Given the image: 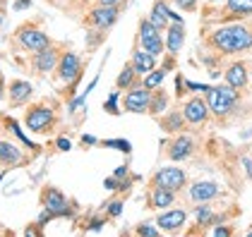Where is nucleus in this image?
Segmentation results:
<instances>
[{"instance_id": "f257e3e1", "label": "nucleus", "mask_w": 252, "mask_h": 237, "mask_svg": "<svg viewBox=\"0 0 252 237\" xmlns=\"http://www.w3.org/2000/svg\"><path fill=\"white\" fill-rule=\"evenodd\" d=\"M214 48H219L221 53L231 55V53H245L252 48V31L245 24H231V26H221L212 34Z\"/></svg>"}, {"instance_id": "f03ea898", "label": "nucleus", "mask_w": 252, "mask_h": 237, "mask_svg": "<svg viewBox=\"0 0 252 237\" xmlns=\"http://www.w3.org/2000/svg\"><path fill=\"white\" fill-rule=\"evenodd\" d=\"M235 101H238V89H233L231 84H226V86H212V89L207 91L209 110H212L216 118H226V115H231Z\"/></svg>"}, {"instance_id": "7ed1b4c3", "label": "nucleus", "mask_w": 252, "mask_h": 237, "mask_svg": "<svg viewBox=\"0 0 252 237\" xmlns=\"http://www.w3.org/2000/svg\"><path fill=\"white\" fill-rule=\"evenodd\" d=\"M139 41H142V48L147 51V53H152V55H161L163 53V48H166V43L161 39V29H156L152 20H142L139 22Z\"/></svg>"}, {"instance_id": "20e7f679", "label": "nucleus", "mask_w": 252, "mask_h": 237, "mask_svg": "<svg viewBox=\"0 0 252 237\" xmlns=\"http://www.w3.org/2000/svg\"><path fill=\"white\" fill-rule=\"evenodd\" d=\"M24 122H27V130H32V132H46L56 122V113L46 105H34V108L27 110Z\"/></svg>"}, {"instance_id": "39448f33", "label": "nucleus", "mask_w": 252, "mask_h": 237, "mask_svg": "<svg viewBox=\"0 0 252 237\" xmlns=\"http://www.w3.org/2000/svg\"><path fill=\"white\" fill-rule=\"evenodd\" d=\"M152 96H154L152 89H147V86H135V89H130V91L125 94L123 105H125L127 113H149Z\"/></svg>"}, {"instance_id": "423d86ee", "label": "nucleus", "mask_w": 252, "mask_h": 237, "mask_svg": "<svg viewBox=\"0 0 252 237\" xmlns=\"http://www.w3.org/2000/svg\"><path fill=\"white\" fill-rule=\"evenodd\" d=\"M41 204H43V209H48L53 216H70V204H67V199L65 194L56 189V187H46L43 192H41Z\"/></svg>"}, {"instance_id": "0eeeda50", "label": "nucleus", "mask_w": 252, "mask_h": 237, "mask_svg": "<svg viewBox=\"0 0 252 237\" xmlns=\"http://www.w3.org/2000/svg\"><path fill=\"white\" fill-rule=\"evenodd\" d=\"M17 39H20L22 48H27L32 53H39V51L51 46V39L41 29H34V26H22L20 31H17Z\"/></svg>"}, {"instance_id": "6e6552de", "label": "nucleus", "mask_w": 252, "mask_h": 237, "mask_svg": "<svg viewBox=\"0 0 252 237\" xmlns=\"http://www.w3.org/2000/svg\"><path fill=\"white\" fill-rule=\"evenodd\" d=\"M152 184H154V187H161V189L178 192V189H183V184H185V173H183L180 168H161L154 175Z\"/></svg>"}, {"instance_id": "1a4fd4ad", "label": "nucleus", "mask_w": 252, "mask_h": 237, "mask_svg": "<svg viewBox=\"0 0 252 237\" xmlns=\"http://www.w3.org/2000/svg\"><path fill=\"white\" fill-rule=\"evenodd\" d=\"M183 115L185 120L190 122V125H202V122H207L209 118V103L204 99H190L185 103V108H183Z\"/></svg>"}, {"instance_id": "9d476101", "label": "nucleus", "mask_w": 252, "mask_h": 237, "mask_svg": "<svg viewBox=\"0 0 252 237\" xmlns=\"http://www.w3.org/2000/svg\"><path fill=\"white\" fill-rule=\"evenodd\" d=\"M82 75V60L75 53H65L58 60V77L63 81H75Z\"/></svg>"}, {"instance_id": "9b49d317", "label": "nucleus", "mask_w": 252, "mask_h": 237, "mask_svg": "<svg viewBox=\"0 0 252 237\" xmlns=\"http://www.w3.org/2000/svg\"><path fill=\"white\" fill-rule=\"evenodd\" d=\"M118 5H98L96 10H92V15H89V22L98 26V29H108V26H113V22L118 20Z\"/></svg>"}, {"instance_id": "f8f14e48", "label": "nucleus", "mask_w": 252, "mask_h": 237, "mask_svg": "<svg viewBox=\"0 0 252 237\" xmlns=\"http://www.w3.org/2000/svg\"><path fill=\"white\" fill-rule=\"evenodd\" d=\"M185 220H188V213H185V211H180V209H175V211H166V213H161V216L156 218V225H158V230L175 233V230H180V228L185 225Z\"/></svg>"}, {"instance_id": "ddd939ff", "label": "nucleus", "mask_w": 252, "mask_h": 237, "mask_svg": "<svg viewBox=\"0 0 252 237\" xmlns=\"http://www.w3.org/2000/svg\"><path fill=\"white\" fill-rule=\"evenodd\" d=\"M58 51L56 48H43L39 53H34V70L39 72V75H46V72H51V70H56L58 67Z\"/></svg>"}, {"instance_id": "4468645a", "label": "nucleus", "mask_w": 252, "mask_h": 237, "mask_svg": "<svg viewBox=\"0 0 252 237\" xmlns=\"http://www.w3.org/2000/svg\"><path fill=\"white\" fill-rule=\"evenodd\" d=\"M226 84H231L233 89H245L248 86V67L243 62H233L226 70Z\"/></svg>"}, {"instance_id": "2eb2a0df", "label": "nucleus", "mask_w": 252, "mask_h": 237, "mask_svg": "<svg viewBox=\"0 0 252 237\" xmlns=\"http://www.w3.org/2000/svg\"><path fill=\"white\" fill-rule=\"evenodd\" d=\"M132 67H135L137 75H149L156 67V55L147 53L144 48H139V51L132 53Z\"/></svg>"}, {"instance_id": "dca6fc26", "label": "nucleus", "mask_w": 252, "mask_h": 237, "mask_svg": "<svg viewBox=\"0 0 252 237\" xmlns=\"http://www.w3.org/2000/svg\"><path fill=\"white\" fill-rule=\"evenodd\" d=\"M10 101L15 103V105H22V103H27L29 96H32V84L29 81H24V79H15V81H10Z\"/></svg>"}, {"instance_id": "f3484780", "label": "nucleus", "mask_w": 252, "mask_h": 237, "mask_svg": "<svg viewBox=\"0 0 252 237\" xmlns=\"http://www.w3.org/2000/svg\"><path fill=\"white\" fill-rule=\"evenodd\" d=\"M219 197V184L216 182H197L190 189V199L192 201H209V199Z\"/></svg>"}, {"instance_id": "a211bd4d", "label": "nucleus", "mask_w": 252, "mask_h": 237, "mask_svg": "<svg viewBox=\"0 0 252 237\" xmlns=\"http://www.w3.org/2000/svg\"><path fill=\"white\" fill-rule=\"evenodd\" d=\"M194 149V141L190 137H178L173 139V144H171V151H168V158L171 160H185V158L192 154Z\"/></svg>"}, {"instance_id": "6ab92c4d", "label": "nucleus", "mask_w": 252, "mask_h": 237, "mask_svg": "<svg viewBox=\"0 0 252 237\" xmlns=\"http://www.w3.org/2000/svg\"><path fill=\"white\" fill-rule=\"evenodd\" d=\"M166 31H168L166 48H168V53L178 55V53H180V48H183V43H185V31H183V24H178V22H175L173 26H168Z\"/></svg>"}, {"instance_id": "aec40b11", "label": "nucleus", "mask_w": 252, "mask_h": 237, "mask_svg": "<svg viewBox=\"0 0 252 237\" xmlns=\"http://www.w3.org/2000/svg\"><path fill=\"white\" fill-rule=\"evenodd\" d=\"M22 160V154L20 149L15 146V144H10V141H0V163H5V165H15V163H20Z\"/></svg>"}, {"instance_id": "412c9836", "label": "nucleus", "mask_w": 252, "mask_h": 237, "mask_svg": "<svg viewBox=\"0 0 252 237\" xmlns=\"http://www.w3.org/2000/svg\"><path fill=\"white\" fill-rule=\"evenodd\" d=\"M149 201H152V206H154V209H168V206L175 201V192L156 187L154 192H152V197H149Z\"/></svg>"}, {"instance_id": "4be33fe9", "label": "nucleus", "mask_w": 252, "mask_h": 237, "mask_svg": "<svg viewBox=\"0 0 252 237\" xmlns=\"http://www.w3.org/2000/svg\"><path fill=\"white\" fill-rule=\"evenodd\" d=\"M149 20H152V24H154L156 29L166 31V29H168V20H171V17H168V7H166L163 2H156L154 10H152V17H149Z\"/></svg>"}, {"instance_id": "5701e85b", "label": "nucleus", "mask_w": 252, "mask_h": 237, "mask_svg": "<svg viewBox=\"0 0 252 237\" xmlns=\"http://www.w3.org/2000/svg\"><path fill=\"white\" fill-rule=\"evenodd\" d=\"M185 115H180V113H168L166 118H161V127H163V132H180V130H185Z\"/></svg>"}, {"instance_id": "b1692460", "label": "nucleus", "mask_w": 252, "mask_h": 237, "mask_svg": "<svg viewBox=\"0 0 252 237\" xmlns=\"http://www.w3.org/2000/svg\"><path fill=\"white\" fill-rule=\"evenodd\" d=\"M226 5H228L231 15H240V17L252 15V0H226Z\"/></svg>"}, {"instance_id": "393cba45", "label": "nucleus", "mask_w": 252, "mask_h": 237, "mask_svg": "<svg viewBox=\"0 0 252 237\" xmlns=\"http://www.w3.org/2000/svg\"><path fill=\"white\" fill-rule=\"evenodd\" d=\"M135 67H132V62H130V65H125V67H123V72H120V75H118V79H116V86L118 89H120V91H123V89H130V86H132V81H135Z\"/></svg>"}, {"instance_id": "a878e982", "label": "nucleus", "mask_w": 252, "mask_h": 237, "mask_svg": "<svg viewBox=\"0 0 252 237\" xmlns=\"http://www.w3.org/2000/svg\"><path fill=\"white\" fill-rule=\"evenodd\" d=\"M163 79H166V70H163V67H161V70H152V72H149V75H147V79H144V84H142V86H147V89H152V91H154L156 86H161V84H163Z\"/></svg>"}, {"instance_id": "bb28decb", "label": "nucleus", "mask_w": 252, "mask_h": 237, "mask_svg": "<svg viewBox=\"0 0 252 237\" xmlns=\"http://www.w3.org/2000/svg\"><path fill=\"white\" fill-rule=\"evenodd\" d=\"M166 105H168V99H166V94L161 91V94L152 96V105H149V113H152V115H158L161 110H166Z\"/></svg>"}, {"instance_id": "cd10ccee", "label": "nucleus", "mask_w": 252, "mask_h": 237, "mask_svg": "<svg viewBox=\"0 0 252 237\" xmlns=\"http://www.w3.org/2000/svg\"><path fill=\"white\" fill-rule=\"evenodd\" d=\"M103 146H111V149L125 151V154H130V151H132V146H130V141H127V139H103Z\"/></svg>"}, {"instance_id": "c85d7f7f", "label": "nucleus", "mask_w": 252, "mask_h": 237, "mask_svg": "<svg viewBox=\"0 0 252 237\" xmlns=\"http://www.w3.org/2000/svg\"><path fill=\"white\" fill-rule=\"evenodd\" d=\"M10 130H12V132H15V134H17V137H20L22 141H24V144H27V146H29V149H36V144H34V141H29V139H27V134H24V132H22V130H20V125H17V122H15V120H10Z\"/></svg>"}, {"instance_id": "c756f323", "label": "nucleus", "mask_w": 252, "mask_h": 237, "mask_svg": "<svg viewBox=\"0 0 252 237\" xmlns=\"http://www.w3.org/2000/svg\"><path fill=\"white\" fill-rule=\"evenodd\" d=\"M118 96H120V94H111V96H108V101H106V105H103V110H106V113H111V115H118V113H120V110H118V105H116V101H118Z\"/></svg>"}, {"instance_id": "7c9ffc66", "label": "nucleus", "mask_w": 252, "mask_h": 237, "mask_svg": "<svg viewBox=\"0 0 252 237\" xmlns=\"http://www.w3.org/2000/svg\"><path fill=\"white\" fill-rule=\"evenodd\" d=\"M197 220H199V223H209V220H212V209H209V206H199V209H197Z\"/></svg>"}, {"instance_id": "2f4dec72", "label": "nucleus", "mask_w": 252, "mask_h": 237, "mask_svg": "<svg viewBox=\"0 0 252 237\" xmlns=\"http://www.w3.org/2000/svg\"><path fill=\"white\" fill-rule=\"evenodd\" d=\"M185 86H188V91H204V94L212 89L209 84H197V81H185Z\"/></svg>"}, {"instance_id": "473e14b6", "label": "nucleus", "mask_w": 252, "mask_h": 237, "mask_svg": "<svg viewBox=\"0 0 252 237\" xmlns=\"http://www.w3.org/2000/svg\"><path fill=\"white\" fill-rule=\"evenodd\" d=\"M87 96H89L87 91H84V94H79L77 99H75L72 103H70V113H77V110H79V105H84V101H87Z\"/></svg>"}, {"instance_id": "72a5a7b5", "label": "nucleus", "mask_w": 252, "mask_h": 237, "mask_svg": "<svg viewBox=\"0 0 252 237\" xmlns=\"http://www.w3.org/2000/svg\"><path fill=\"white\" fill-rule=\"evenodd\" d=\"M137 235L156 237V235H158V230H156V228H152V225H139V228H137Z\"/></svg>"}, {"instance_id": "f704fd0d", "label": "nucleus", "mask_w": 252, "mask_h": 237, "mask_svg": "<svg viewBox=\"0 0 252 237\" xmlns=\"http://www.w3.org/2000/svg\"><path fill=\"white\" fill-rule=\"evenodd\" d=\"M123 213V201H111V206H108V216H120Z\"/></svg>"}, {"instance_id": "c9c22d12", "label": "nucleus", "mask_w": 252, "mask_h": 237, "mask_svg": "<svg viewBox=\"0 0 252 237\" xmlns=\"http://www.w3.org/2000/svg\"><path fill=\"white\" fill-rule=\"evenodd\" d=\"M175 2H178V5L183 7V10H192V7H194V2H197V0H175Z\"/></svg>"}, {"instance_id": "e433bc0d", "label": "nucleus", "mask_w": 252, "mask_h": 237, "mask_svg": "<svg viewBox=\"0 0 252 237\" xmlns=\"http://www.w3.org/2000/svg\"><path fill=\"white\" fill-rule=\"evenodd\" d=\"M103 184H106V189H111V192H113V189H118V187H123V184H118V182H116V178H108Z\"/></svg>"}, {"instance_id": "4c0bfd02", "label": "nucleus", "mask_w": 252, "mask_h": 237, "mask_svg": "<svg viewBox=\"0 0 252 237\" xmlns=\"http://www.w3.org/2000/svg\"><path fill=\"white\" fill-rule=\"evenodd\" d=\"M58 149L60 151H70V149H72V144H70L67 139H58Z\"/></svg>"}, {"instance_id": "58836bf2", "label": "nucleus", "mask_w": 252, "mask_h": 237, "mask_svg": "<svg viewBox=\"0 0 252 237\" xmlns=\"http://www.w3.org/2000/svg\"><path fill=\"white\" fill-rule=\"evenodd\" d=\"M214 235L216 237H228L231 235V230H228V228H214Z\"/></svg>"}, {"instance_id": "ea45409f", "label": "nucleus", "mask_w": 252, "mask_h": 237, "mask_svg": "<svg viewBox=\"0 0 252 237\" xmlns=\"http://www.w3.org/2000/svg\"><path fill=\"white\" fill-rule=\"evenodd\" d=\"M98 139L96 137H92V134H84V137H82V144H96Z\"/></svg>"}, {"instance_id": "a19ab883", "label": "nucleus", "mask_w": 252, "mask_h": 237, "mask_svg": "<svg viewBox=\"0 0 252 237\" xmlns=\"http://www.w3.org/2000/svg\"><path fill=\"white\" fill-rule=\"evenodd\" d=\"M243 165H245V170H248V175L252 178V160L250 158H243Z\"/></svg>"}, {"instance_id": "79ce46f5", "label": "nucleus", "mask_w": 252, "mask_h": 237, "mask_svg": "<svg viewBox=\"0 0 252 237\" xmlns=\"http://www.w3.org/2000/svg\"><path fill=\"white\" fill-rule=\"evenodd\" d=\"M125 175H127V165H123V168L116 170V178H125Z\"/></svg>"}, {"instance_id": "37998d69", "label": "nucleus", "mask_w": 252, "mask_h": 237, "mask_svg": "<svg viewBox=\"0 0 252 237\" xmlns=\"http://www.w3.org/2000/svg\"><path fill=\"white\" fill-rule=\"evenodd\" d=\"M15 7H17V10H24V7H29V0H17V2H15Z\"/></svg>"}, {"instance_id": "c03bdc74", "label": "nucleus", "mask_w": 252, "mask_h": 237, "mask_svg": "<svg viewBox=\"0 0 252 237\" xmlns=\"http://www.w3.org/2000/svg\"><path fill=\"white\" fill-rule=\"evenodd\" d=\"M98 2H101V5H120L123 0H98Z\"/></svg>"}, {"instance_id": "a18cd8bd", "label": "nucleus", "mask_w": 252, "mask_h": 237, "mask_svg": "<svg viewBox=\"0 0 252 237\" xmlns=\"http://www.w3.org/2000/svg\"><path fill=\"white\" fill-rule=\"evenodd\" d=\"M101 225H103V220H94V225L89 230H101Z\"/></svg>"}, {"instance_id": "49530a36", "label": "nucleus", "mask_w": 252, "mask_h": 237, "mask_svg": "<svg viewBox=\"0 0 252 237\" xmlns=\"http://www.w3.org/2000/svg\"><path fill=\"white\" fill-rule=\"evenodd\" d=\"M2 5H5V0H0V7H2Z\"/></svg>"}, {"instance_id": "de8ad7c7", "label": "nucleus", "mask_w": 252, "mask_h": 237, "mask_svg": "<svg viewBox=\"0 0 252 237\" xmlns=\"http://www.w3.org/2000/svg\"><path fill=\"white\" fill-rule=\"evenodd\" d=\"M0 24H2V15H0Z\"/></svg>"}]
</instances>
